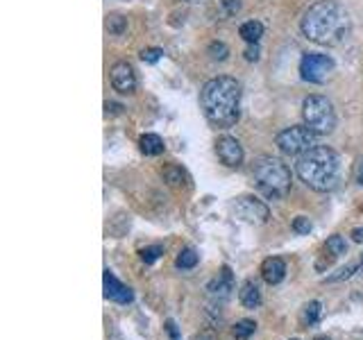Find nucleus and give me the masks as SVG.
Returning a JSON list of instances; mask_svg holds the SVG:
<instances>
[{"label":"nucleus","mask_w":363,"mask_h":340,"mask_svg":"<svg viewBox=\"0 0 363 340\" xmlns=\"http://www.w3.org/2000/svg\"><path fill=\"white\" fill-rule=\"evenodd\" d=\"M164 254V247L161 245H152V247H146V250H141V259L146 261V264H155V261Z\"/></svg>","instance_id":"23"},{"label":"nucleus","mask_w":363,"mask_h":340,"mask_svg":"<svg viewBox=\"0 0 363 340\" xmlns=\"http://www.w3.org/2000/svg\"><path fill=\"white\" fill-rule=\"evenodd\" d=\"M324 247H327V252L331 257H343V254H348V243L343 236L338 234H334L327 238V243H324Z\"/></svg>","instance_id":"18"},{"label":"nucleus","mask_w":363,"mask_h":340,"mask_svg":"<svg viewBox=\"0 0 363 340\" xmlns=\"http://www.w3.org/2000/svg\"><path fill=\"white\" fill-rule=\"evenodd\" d=\"M350 27V14L336 0H318L302 16V34L318 46H341Z\"/></svg>","instance_id":"1"},{"label":"nucleus","mask_w":363,"mask_h":340,"mask_svg":"<svg viewBox=\"0 0 363 340\" xmlns=\"http://www.w3.org/2000/svg\"><path fill=\"white\" fill-rule=\"evenodd\" d=\"M245 60L247 62H256V60H259V46H256V43H247V48H245Z\"/></svg>","instance_id":"28"},{"label":"nucleus","mask_w":363,"mask_h":340,"mask_svg":"<svg viewBox=\"0 0 363 340\" xmlns=\"http://www.w3.org/2000/svg\"><path fill=\"white\" fill-rule=\"evenodd\" d=\"M261 277L266 284H270V286H277V284H282L284 277H286V264H284V259L280 257H268L261 264Z\"/></svg>","instance_id":"12"},{"label":"nucleus","mask_w":363,"mask_h":340,"mask_svg":"<svg viewBox=\"0 0 363 340\" xmlns=\"http://www.w3.org/2000/svg\"><path fill=\"white\" fill-rule=\"evenodd\" d=\"M238 302H241L245 308H256L261 304V293H259V286L254 281H243L241 290H238Z\"/></svg>","instance_id":"13"},{"label":"nucleus","mask_w":363,"mask_h":340,"mask_svg":"<svg viewBox=\"0 0 363 340\" xmlns=\"http://www.w3.org/2000/svg\"><path fill=\"white\" fill-rule=\"evenodd\" d=\"M200 104H203L207 121L214 128H232L241 116V82L227 75L205 82L203 91H200Z\"/></svg>","instance_id":"2"},{"label":"nucleus","mask_w":363,"mask_h":340,"mask_svg":"<svg viewBox=\"0 0 363 340\" xmlns=\"http://www.w3.org/2000/svg\"><path fill=\"white\" fill-rule=\"evenodd\" d=\"M313 340H329V338H327V336H316Z\"/></svg>","instance_id":"33"},{"label":"nucleus","mask_w":363,"mask_h":340,"mask_svg":"<svg viewBox=\"0 0 363 340\" xmlns=\"http://www.w3.org/2000/svg\"><path fill=\"white\" fill-rule=\"evenodd\" d=\"M166 332L170 334V338H173V340H179V336H177V327H175L173 320H168V322H166Z\"/></svg>","instance_id":"29"},{"label":"nucleus","mask_w":363,"mask_h":340,"mask_svg":"<svg viewBox=\"0 0 363 340\" xmlns=\"http://www.w3.org/2000/svg\"><path fill=\"white\" fill-rule=\"evenodd\" d=\"M232 209H234L238 220L250 222V225H266V222H268V218H270L268 204L261 202V200H256V198H252V196L236 198Z\"/></svg>","instance_id":"8"},{"label":"nucleus","mask_w":363,"mask_h":340,"mask_svg":"<svg viewBox=\"0 0 363 340\" xmlns=\"http://www.w3.org/2000/svg\"><path fill=\"white\" fill-rule=\"evenodd\" d=\"M216 154L227 168H238L243 163V157H245L241 143L232 139V136H223V139L216 141Z\"/></svg>","instance_id":"11"},{"label":"nucleus","mask_w":363,"mask_h":340,"mask_svg":"<svg viewBox=\"0 0 363 340\" xmlns=\"http://www.w3.org/2000/svg\"><path fill=\"white\" fill-rule=\"evenodd\" d=\"M336 71V62L329 55L322 53H307L300 60V75L304 82L311 84H324L331 77V73Z\"/></svg>","instance_id":"7"},{"label":"nucleus","mask_w":363,"mask_h":340,"mask_svg":"<svg viewBox=\"0 0 363 340\" xmlns=\"http://www.w3.org/2000/svg\"><path fill=\"white\" fill-rule=\"evenodd\" d=\"M320 315H322V304L320 302H309L302 311V322L307 327H313L320 320Z\"/></svg>","instance_id":"16"},{"label":"nucleus","mask_w":363,"mask_h":340,"mask_svg":"<svg viewBox=\"0 0 363 340\" xmlns=\"http://www.w3.org/2000/svg\"><path fill=\"white\" fill-rule=\"evenodd\" d=\"M175 266H177L179 270H193V268L198 266V254H196V250H191V247L182 250L179 254H177Z\"/></svg>","instance_id":"17"},{"label":"nucleus","mask_w":363,"mask_h":340,"mask_svg":"<svg viewBox=\"0 0 363 340\" xmlns=\"http://www.w3.org/2000/svg\"><path fill=\"white\" fill-rule=\"evenodd\" d=\"M107 30H109L111 34L121 36L123 32L128 30V18H123L121 14H111V16H107Z\"/></svg>","instance_id":"21"},{"label":"nucleus","mask_w":363,"mask_h":340,"mask_svg":"<svg viewBox=\"0 0 363 340\" xmlns=\"http://www.w3.org/2000/svg\"><path fill=\"white\" fill-rule=\"evenodd\" d=\"M302 118L304 125L318 136H327L336 128V111H334L331 100L324 95H309L302 102Z\"/></svg>","instance_id":"5"},{"label":"nucleus","mask_w":363,"mask_h":340,"mask_svg":"<svg viewBox=\"0 0 363 340\" xmlns=\"http://www.w3.org/2000/svg\"><path fill=\"white\" fill-rule=\"evenodd\" d=\"M102 284H104V297L109 299V302H116V304H132V299H135V293H132V288L125 286L123 281L116 279V275L107 268L102 275Z\"/></svg>","instance_id":"9"},{"label":"nucleus","mask_w":363,"mask_h":340,"mask_svg":"<svg viewBox=\"0 0 363 340\" xmlns=\"http://www.w3.org/2000/svg\"><path fill=\"white\" fill-rule=\"evenodd\" d=\"M104 107H107V114H109V111H111V114H121V109H123V107L116 104V102H107Z\"/></svg>","instance_id":"30"},{"label":"nucleus","mask_w":363,"mask_h":340,"mask_svg":"<svg viewBox=\"0 0 363 340\" xmlns=\"http://www.w3.org/2000/svg\"><path fill=\"white\" fill-rule=\"evenodd\" d=\"M161 57H164V50H161V48H146V50L141 53V60L146 64H157Z\"/></svg>","instance_id":"25"},{"label":"nucleus","mask_w":363,"mask_h":340,"mask_svg":"<svg viewBox=\"0 0 363 340\" xmlns=\"http://www.w3.org/2000/svg\"><path fill=\"white\" fill-rule=\"evenodd\" d=\"M316 136L318 134H313L307 125H293V128H286L277 134L275 145L286 157H300V154L316 148Z\"/></svg>","instance_id":"6"},{"label":"nucleus","mask_w":363,"mask_h":340,"mask_svg":"<svg viewBox=\"0 0 363 340\" xmlns=\"http://www.w3.org/2000/svg\"><path fill=\"white\" fill-rule=\"evenodd\" d=\"M311 229H313V222L307 216H298V218L293 220V231H295V234L307 236Z\"/></svg>","instance_id":"22"},{"label":"nucleus","mask_w":363,"mask_h":340,"mask_svg":"<svg viewBox=\"0 0 363 340\" xmlns=\"http://www.w3.org/2000/svg\"><path fill=\"white\" fill-rule=\"evenodd\" d=\"M357 182L363 186V159L359 161V170H357Z\"/></svg>","instance_id":"32"},{"label":"nucleus","mask_w":363,"mask_h":340,"mask_svg":"<svg viewBox=\"0 0 363 340\" xmlns=\"http://www.w3.org/2000/svg\"><path fill=\"white\" fill-rule=\"evenodd\" d=\"M252 179L266 198L282 200L291 191V168L275 157H261L252 168Z\"/></svg>","instance_id":"4"},{"label":"nucleus","mask_w":363,"mask_h":340,"mask_svg":"<svg viewBox=\"0 0 363 340\" xmlns=\"http://www.w3.org/2000/svg\"><path fill=\"white\" fill-rule=\"evenodd\" d=\"M238 34H241L245 43H259V39L263 36V25L259 21H247L241 25Z\"/></svg>","instance_id":"15"},{"label":"nucleus","mask_w":363,"mask_h":340,"mask_svg":"<svg viewBox=\"0 0 363 340\" xmlns=\"http://www.w3.org/2000/svg\"><path fill=\"white\" fill-rule=\"evenodd\" d=\"M209 55H212V60H227V55H229V50H227V46L225 43H221V41H214L212 46H209Z\"/></svg>","instance_id":"26"},{"label":"nucleus","mask_w":363,"mask_h":340,"mask_svg":"<svg viewBox=\"0 0 363 340\" xmlns=\"http://www.w3.org/2000/svg\"><path fill=\"white\" fill-rule=\"evenodd\" d=\"M111 86L114 91H118L123 95H130L137 91V75L135 68H132L128 62H118L111 68Z\"/></svg>","instance_id":"10"},{"label":"nucleus","mask_w":363,"mask_h":340,"mask_svg":"<svg viewBox=\"0 0 363 340\" xmlns=\"http://www.w3.org/2000/svg\"><path fill=\"white\" fill-rule=\"evenodd\" d=\"M164 177L168 179L170 186H179L182 179H184V172H182V168H177V166H168L164 170Z\"/></svg>","instance_id":"24"},{"label":"nucleus","mask_w":363,"mask_h":340,"mask_svg":"<svg viewBox=\"0 0 363 340\" xmlns=\"http://www.w3.org/2000/svg\"><path fill=\"white\" fill-rule=\"evenodd\" d=\"M189 3H196V0H189Z\"/></svg>","instance_id":"34"},{"label":"nucleus","mask_w":363,"mask_h":340,"mask_svg":"<svg viewBox=\"0 0 363 340\" xmlns=\"http://www.w3.org/2000/svg\"><path fill=\"white\" fill-rule=\"evenodd\" d=\"M221 3H223L225 12H227L229 16L238 14V9H241V3H238V0H221Z\"/></svg>","instance_id":"27"},{"label":"nucleus","mask_w":363,"mask_h":340,"mask_svg":"<svg viewBox=\"0 0 363 340\" xmlns=\"http://www.w3.org/2000/svg\"><path fill=\"white\" fill-rule=\"evenodd\" d=\"M357 270H363V261L361 264H350V266H345V268H341L336 275H331V277H327L324 281H327V284H336V281H345V279H350V277H355L357 275Z\"/></svg>","instance_id":"20"},{"label":"nucleus","mask_w":363,"mask_h":340,"mask_svg":"<svg viewBox=\"0 0 363 340\" xmlns=\"http://www.w3.org/2000/svg\"><path fill=\"white\" fill-rule=\"evenodd\" d=\"M254 332H256V322H252V320H241V322H236L232 329L236 340H247Z\"/></svg>","instance_id":"19"},{"label":"nucleus","mask_w":363,"mask_h":340,"mask_svg":"<svg viewBox=\"0 0 363 340\" xmlns=\"http://www.w3.org/2000/svg\"><path fill=\"white\" fill-rule=\"evenodd\" d=\"M293 340H298V338H293Z\"/></svg>","instance_id":"35"},{"label":"nucleus","mask_w":363,"mask_h":340,"mask_svg":"<svg viewBox=\"0 0 363 340\" xmlns=\"http://www.w3.org/2000/svg\"><path fill=\"white\" fill-rule=\"evenodd\" d=\"M295 172L313 191L318 193L334 191L341 177L338 154L331 148H327V145H316L309 152L300 154L298 163H295Z\"/></svg>","instance_id":"3"},{"label":"nucleus","mask_w":363,"mask_h":340,"mask_svg":"<svg viewBox=\"0 0 363 340\" xmlns=\"http://www.w3.org/2000/svg\"><path fill=\"white\" fill-rule=\"evenodd\" d=\"M139 148L143 154H148V157H159L166 145L161 141V136H157V134H143L139 139Z\"/></svg>","instance_id":"14"},{"label":"nucleus","mask_w":363,"mask_h":340,"mask_svg":"<svg viewBox=\"0 0 363 340\" xmlns=\"http://www.w3.org/2000/svg\"><path fill=\"white\" fill-rule=\"evenodd\" d=\"M352 240H355V243H361L363 240V229L361 227H357L355 231H352Z\"/></svg>","instance_id":"31"}]
</instances>
